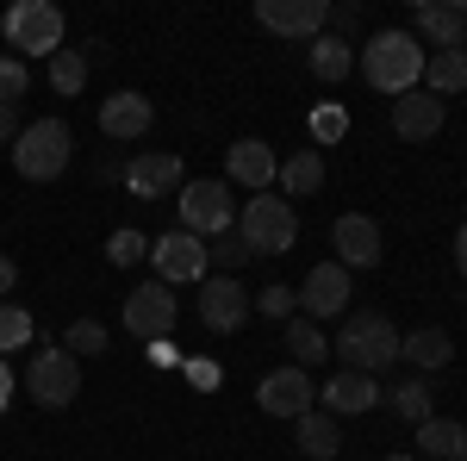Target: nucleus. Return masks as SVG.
Returning <instances> with one entry per match:
<instances>
[{"instance_id":"1","label":"nucleus","mask_w":467,"mask_h":461,"mask_svg":"<svg viewBox=\"0 0 467 461\" xmlns=\"http://www.w3.org/2000/svg\"><path fill=\"white\" fill-rule=\"evenodd\" d=\"M330 355H343L349 374H380V368L399 361V324L387 319V312H374V306L343 312V330H337Z\"/></svg>"},{"instance_id":"26","label":"nucleus","mask_w":467,"mask_h":461,"mask_svg":"<svg viewBox=\"0 0 467 461\" xmlns=\"http://www.w3.org/2000/svg\"><path fill=\"white\" fill-rule=\"evenodd\" d=\"M306 63H312V75H318V81H343V75H349V63H356V50H349V37L318 32L312 44H306Z\"/></svg>"},{"instance_id":"9","label":"nucleus","mask_w":467,"mask_h":461,"mask_svg":"<svg viewBox=\"0 0 467 461\" xmlns=\"http://www.w3.org/2000/svg\"><path fill=\"white\" fill-rule=\"evenodd\" d=\"M150 262H156V281L162 287H181V281H206V268H213V256L206 244L193 237V231H169V237H156L150 244Z\"/></svg>"},{"instance_id":"7","label":"nucleus","mask_w":467,"mask_h":461,"mask_svg":"<svg viewBox=\"0 0 467 461\" xmlns=\"http://www.w3.org/2000/svg\"><path fill=\"white\" fill-rule=\"evenodd\" d=\"M26 387H32V399L44 412H63V405H75V393H81V361L63 343H44L26 361Z\"/></svg>"},{"instance_id":"42","label":"nucleus","mask_w":467,"mask_h":461,"mask_svg":"<svg viewBox=\"0 0 467 461\" xmlns=\"http://www.w3.org/2000/svg\"><path fill=\"white\" fill-rule=\"evenodd\" d=\"M455 268H462V281H467V225L455 231Z\"/></svg>"},{"instance_id":"18","label":"nucleus","mask_w":467,"mask_h":461,"mask_svg":"<svg viewBox=\"0 0 467 461\" xmlns=\"http://www.w3.org/2000/svg\"><path fill=\"white\" fill-rule=\"evenodd\" d=\"M442 119H449V107L436 100L431 88H411V94H399V100H393V131L405 143H431L436 131H442Z\"/></svg>"},{"instance_id":"4","label":"nucleus","mask_w":467,"mask_h":461,"mask_svg":"<svg viewBox=\"0 0 467 461\" xmlns=\"http://www.w3.org/2000/svg\"><path fill=\"white\" fill-rule=\"evenodd\" d=\"M0 26H6V44H13L19 63H26V57H44V63H50V57L63 50V13H57L50 0H13Z\"/></svg>"},{"instance_id":"38","label":"nucleus","mask_w":467,"mask_h":461,"mask_svg":"<svg viewBox=\"0 0 467 461\" xmlns=\"http://www.w3.org/2000/svg\"><path fill=\"white\" fill-rule=\"evenodd\" d=\"M19 131H26L19 125V107H0V143H19Z\"/></svg>"},{"instance_id":"23","label":"nucleus","mask_w":467,"mask_h":461,"mask_svg":"<svg viewBox=\"0 0 467 461\" xmlns=\"http://www.w3.org/2000/svg\"><path fill=\"white\" fill-rule=\"evenodd\" d=\"M449 355H455V343H449V330H436V324H424V330H405L399 337V361H411V368H449Z\"/></svg>"},{"instance_id":"32","label":"nucleus","mask_w":467,"mask_h":461,"mask_svg":"<svg viewBox=\"0 0 467 461\" xmlns=\"http://www.w3.org/2000/svg\"><path fill=\"white\" fill-rule=\"evenodd\" d=\"M206 256H213L218 268H244V262H250V244H244V237H237V225H231V231H218L213 244H206Z\"/></svg>"},{"instance_id":"35","label":"nucleus","mask_w":467,"mask_h":461,"mask_svg":"<svg viewBox=\"0 0 467 461\" xmlns=\"http://www.w3.org/2000/svg\"><path fill=\"white\" fill-rule=\"evenodd\" d=\"M293 306H299V293H293V287H281V281L255 293V312H262V319H281V324H287V319H293Z\"/></svg>"},{"instance_id":"19","label":"nucleus","mask_w":467,"mask_h":461,"mask_svg":"<svg viewBox=\"0 0 467 461\" xmlns=\"http://www.w3.org/2000/svg\"><path fill=\"white\" fill-rule=\"evenodd\" d=\"M224 169H231V181L237 187H250V194H268V181L281 175V162H275V150L262 138H244V143H231L224 150Z\"/></svg>"},{"instance_id":"21","label":"nucleus","mask_w":467,"mask_h":461,"mask_svg":"<svg viewBox=\"0 0 467 461\" xmlns=\"http://www.w3.org/2000/svg\"><path fill=\"white\" fill-rule=\"evenodd\" d=\"M293 443H299V456H312V461H330L337 449H343V430H337V418L330 412H306V418H293Z\"/></svg>"},{"instance_id":"39","label":"nucleus","mask_w":467,"mask_h":461,"mask_svg":"<svg viewBox=\"0 0 467 461\" xmlns=\"http://www.w3.org/2000/svg\"><path fill=\"white\" fill-rule=\"evenodd\" d=\"M13 287H19V262L0 249V293H13Z\"/></svg>"},{"instance_id":"36","label":"nucleus","mask_w":467,"mask_h":461,"mask_svg":"<svg viewBox=\"0 0 467 461\" xmlns=\"http://www.w3.org/2000/svg\"><path fill=\"white\" fill-rule=\"evenodd\" d=\"M324 32H330V37H356V32H361V6H356V0H330Z\"/></svg>"},{"instance_id":"28","label":"nucleus","mask_w":467,"mask_h":461,"mask_svg":"<svg viewBox=\"0 0 467 461\" xmlns=\"http://www.w3.org/2000/svg\"><path fill=\"white\" fill-rule=\"evenodd\" d=\"M275 181L287 187L293 200H299V194H318V187H324V156H318V150H299V156L281 162V175H275Z\"/></svg>"},{"instance_id":"24","label":"nucleus","mask_w":467,"mask_h":461,"mask_svg":"<svg viewBox=\"0 0 467 461\" xmlns=\"http://www.w3.org/2000/svg\"><path fill=\"white\" fill-rule=\"evenodd\" d=\"M424 88H431L436 100L462 94L467 88V50H431V57H424Z\"/></svg>"},{"instance_id":"10","label":"nucleus","mask_w":467,"mask_h":461,"mask_svg":"<svg viewBox=\"0 0 467 461\" xmlns=\"http://www.w3.org/2000/svg\"><path fill=\"white\" fill-rule=\"evenodd\" d=\"M255 405L268 412V418H306L312 405H318V387H312V374L306 368H275V374H262V387H255Z\"/></svg>"},{"instance_id":"15","label":"nucleus","mask_w":467,"mask_h":461,"mask_svg":"<svg viewBox=\"0 0 467 461\" xmlns=\"http://www.w3.org/2000/svg\"><path fill=\"white\" fill-rule=\"evenodd\" d=\"M330 244H337V262L356 275V268H374L380 262V225L368 213H343L330 225Z\"/></svg>"},{"instance_id":"29","label":"nucleus","mask_w":467,"mask_h":461,"mask_svg":"<svg viewBox=\"0 0 467 461\" xmlns=\"http://www.w3.org/2000/svg\"><path fill=\"white\" fill-rule=\"evenodd\" d=\"M88 63H94L88 44H81V50H57V57H50V88H57V94H81V88H88Z\"/></svg>"},{"instance_id":"20","label":"nucleus","mask_w":467,"mask_h":461,"mask_svg":"<svg viewBox=\"0 0 467 461\" xmlns=\"http://www.w3.org/2000/svg\"><path fill=\"white\" fill-rule=\"evenodd\" d=\"M318 399H324L330 418H361V412L380 405V387H374V374H349V368H343V374H330V387H324Z\"/></svg>"},{"instance_id":"3","label":"nucleus","mask_w":467,"mask_h":461,"mask_svg":"<svg viewBox=\"0 0 467 461\" xmlns=\"http://www.w3.org/2000/svg\"><path fill=\"white\" fill-rule=\"evenodd\" d=\"M237 237L250 244V256H287L299 244V213L281 194H250L237 213Z\"/></svg>"},{"instance_id":"11","label":"nucleus","mask_w":467,"mask_h":461,"mask_svg":"<svg viewBox=\"0 0 467 461\" xmlns=\"http://www.w3.org/2000/svg\"><path fill=\"white\" fill-rule=\"evenodd\" d=\"M255 19H262V32L312 44L324 32V19H330V0H255Z\"/></svg>"},{"instance_id":"13","label":"nucleus","mask_w":467,"mask_h":461,"mask_svg":"<svg viewBox=\"0 0 467 461\" xmlns=\"http://www.w3.org/2000/svg\"><path fill=\"white\" fill-rule=\"evenodd\" d=\"M250 319V293L231 281V275H213V281H200V324L218 330V337H231L237 324Z\"/></svg>"},{"instance_id":"5","label":"nucleus","mask_w":467,"mask_h":461,"mask_svg":"<svg viewBox=\"0 0 467 461\" xmlns=\"http://www.w3.org/2000/svg\"><path fill=\"white\" fill-rule=\"evenodd\" d=\"M69 156H75V138H69L63 119H37V125H26L19 143H13V169L26 181H57L69 169Z\"/></svg>"},{"instance_id":"25","label":"nucleus","mask_w":467,"mask_h":461,"mask_svg":"<svg viewBox=\"0 0 467 461\" xmlns=\"http://www.w3.org/2000/svg\"><path fill=\"white\" fill-rule=\"evenodd\" d=\"M431 381H393V387L380 393V405L393 412V418H405V424H424V418H436L431 412Z\"/></svg>"},{"instance_id":"14","label":"nucleus","mask_w":467,"mask_h":461,"mask_svg":"<svg viewBox=\"0 0 467 461\" xmlns=\"http://www.w3.org/2000/svg\"><path fill=\"white\" fill-rule=\"evenodd\" d=\"M411 26H418V44H431V50H462L467 44V13L455 0H418L411 6Z\"/></svg>"},{"instance_id":"33","label":"nucleus","mask_w":467,"mask_h":461,"mask_svg":"<svg viewBox=\"0 0 467 461\" xmlns=\"http://www.w3.org/2000/svg\"><path fill=\"white\" fill-rule=\"evenodd\" d=\"M107 256L119 262V268H131V262H144V256H150V237H144V231H131V225H125V231H112Z\"/></svg>"},{"instance_id":"30","label":"nucleus","mask_w":467,"mask_h":461,"mask_svg":"<svg viewBox=\"0 0 467 461\" xmlns=\"http://www.w3.org/2000/svg\"><path fill=\"white\" fill-rule=\"evenodd\" d=\"M63 350L81 361V355H107V324L100 319H75L69 330H63Z\"/></svg>"},{"instance_id":"37","label":"nucleus","mask_w":467,"mask_h":461,"mask_svg":"<svg viewBox=\"0 0 467 461\" xmlns=\"http://www.w3.org/2000/svg\"><path fill=\"white\" fill-rule=\"evenodd\" d=\"M343 131H349L343 107H318V112H312V138H318V143H337Z\"/></svg>"},{"instance_id":"12","label":"nucleus","mask_w":467,"mask_h":461,"mask_svg":"<svg viewBox=\"0 0 467 461\" xmlns=\"http://www.w3.org/2000/svg\"><path fill=\"white\" fill-rule=\"evenodd\" d=\"M349 268L343 262H318L312 275H306V287H299V306H306V319L318 324V319H343L349 312Z\"/></svg>"},{"instance_id":"17","label":"nucleus","mask_w":467,"mask_h":461,"mask_svg":"<svg viewBox=\"0 0 467 461\" xmlns=\"http://www.w3.org/2000/svg\"><path fill=\"white\" fill-rule=\"evenodd\" d=\"M150 125H156V107H150L144 94H131V88H119L100 100V131L112 143H131V138H150Z\"/></svg>"},{"instance_id":"43","label":"nucleus","mask_w":467,"mask_h":461,"mask_svg":"<svg viewBox=\"0 0 467 461\" xmlns=\"http://www.w3.org/2000/svg\"><path fill=\"white\" fill-rule=\"evenodd\" d=\"M462 50H467V44H462Z\"/></svg>"},{"instance_id":"16","label":"nucleus","mask_w":467,"mask_h":461,"mask_svg":"<svg viewBox=\"0 0 467 461\" xmlns=\"http://www.w3.org/2000/svg\"><path fill=\"white\" fill-rule=\"evenodd\" d=\"M181 156H169V150H138L131 162H125V187L138 194V200H162V194H175L181 187Z\"/></svg>"},{"instance_id":"31","label":"nucleus","mask_w":467,"mask_h":461,"mask_svg":"<svg viewBox=\"0 0 467 461\" xmlns=\"http://www.w3.org/2000/svg\"><path fill=\"white\" fill-rule=\"evenodd\" d=\"M26 343H32V312L0 306V355H6V350H26Z\"/></svg>"},{"instance_id":"34","label":"nucleus","mask_w":467,"mask_h":461,"mask_svg":"<svg viewBox=\"0 0 467 461\" xmlns=\"http://www.w3.org/2000/svg\"><path fill=\"white\" fill-rule=\"evenodd\" d=\"M32 88V69L19 57H0V107H19V94Z\"/></svg>"},{"instance_id":"22","label":"nucleus","mask_w":467,"mask_h":461,"mask_svg":"<svg viewBox=\"0 0 467 461\" xmlns=\"http://www.w3.org/2000/svg\"><path fill=\"white\" fill-rule=\"evenodd\" d=\"M418 456L424 461H467V424H455V418H424L418 424Z\"/></svg>"},{"instance_id":"6","label":"nucleus","mask_w":467,"mask_h":461,"mask_svg":"<svg viewBox=\"0 0 467 461\" xmlns=\"http://www.w3.org/2000/svg\"><path fill=\"white\" fill-rule=\"evenodd\" d=\"M181 231H193L200 244H213L218 231L237 225V200H231V181H181Z\"/></svg>"},{"instance_id":"2","label":"nucleus","mask_w":467,"mask_h":461,"mask_svg":"<svg viewBox=\"0 0 467 461\" xmlns=\"http://www.w3.org/2000/svg\"><path fill=\"white\" fill-rule=\"evenodd\" d=\"M424 44L411 32H374L368 37V50H361V75H368V88H380V94H411L418 81H424Z\"/></svg>"},{"instance_id":"8","label":"nucleus","mask_w":467,"mask_h":461,"mask_svg":"<svg viewBox=\"0 0 467 461\" xmlns=\"http://www.w3.org/2000/svg\"><path fill=\"white\" fill-rule=\"evenodd\" d=\"M175 319H181L175 287L144 281V287H131V293H125V330H131V337H144V343H162V337L175 330Z\"/></svg>"},{"instance_id":"40","label":"nucleus","mask_w":467,"mask_h":461,"mask_svg":"<svg viewBox=\"0 0 467 461\" xmlns=\"http://www.w3.org/2000/svg\"><path fill=\"white\" fill-rule=\"evenodd\" d=\"M13 405V368H6V355H0V412Z\"/></svg>"},{"instance_id":"27","label":"nucleus","mask_w":467,"mask_h":461,"mask_svg":"<svg viewBox=\"0 0 467 461\" xmlns=\"http://www.w3.org/2000/svg\"><path fill=\"white\" fill-rule=\"evenodd\" d=\"M281 350L293 355V368H306V374H312L324 355H330V343H324V330H318L312 319H287V337H281Z\"/></svg>"},{"instance_id":"41","label":"nucleus","mask_w":467,"mask_h":461,"mask_svg":"<svg viewBox=\"0 0 467 461\" xmlns=\"http://www.w3.org/2000/svg\"><path fill=\"white\" fill-rule=\"evenodd\" d=\"M94 181H100V187H112V181H125V162H100V175H94Z\"/></svg>"}]
</instances>
